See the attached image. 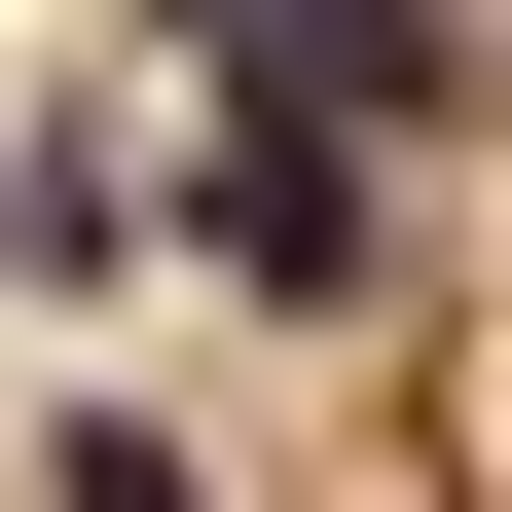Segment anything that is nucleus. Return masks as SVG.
Instances as JSON below:
<instances>
[{
    "label": "nucleus",
    "instance_id": "f257e3e1",
    "mask_svg": "<svg viewBox=\"0 0 512 512\" xmlns=\"http://www.w3.org/2000/svg\"><path fill=\"white\" fill-rule=\"evenodd\" d=\"M220 256L256 293H366V147H220Z\"/></svg>",
    "mask_w": 512,
    "mask_h": 512
},
{
    "label": "nucleus",
    "instance_id": "f03ea898",
    "mask_svg": "<svg viewBox=\"0 0 512 512\" xmlns=\"http://www.w3.org/2000/svg\"><path fill=\"white\" fill-rule=\"evenodd\" d=\"M37 512H220V476H183L147 403H74V439H37Z\"/></svg>",
    "mask_w": 512,
    "mask_h": 512
},
{
    "label": "nucleus",
    "instance_id": "7ed1b4c3",
    "mask_svg": "<svg viewBox=\"0 0 512 512\" xmlns=\"http://www.w3.org/2000/svg\"><path fill=\"white\" fill-rule=\"evenodd\" d=\"M183 37H256V0H183Z\"/></svg>",
    "mask_w": 512,
    "mask_h": 512
}]
</instances>
